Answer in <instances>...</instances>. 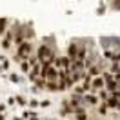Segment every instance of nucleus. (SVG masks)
<instances>
[{
  "label": "nucleus",
  "mask_w": 120,
  "mask_h": 120,
  "mask_svg": "<svg viewBox=\"0 0 120 120\" xmlns=\"http://www.w3.org/2000/svg\"><path fill=\"white\" fill-rule=\"evenodd\" d=\"M29 55H31V44L27 40H24L22 44H18V51H16V56H18V58L16 60H24V58H27Z\"/></svg>",
  "instance_id": "1"
},
{
  "label": "nucleus",
  "mask_w": 120,
  "mask_h": 120,
  "mask_svg": "<svg viewBox=\"0 0 120 120\" xmlns=\"http://www.w3.org/2000/svg\"><path fill=\"white\" fill-rule=\"evenodd\" d=\"M76 51H78V44H75V42H71L68 47V58L73 62V60L76 58Z\"/></svg>",
  "instance_id": "2"
},
{
  "label": "nucleus",
  "mask_w": 120,
  "mask_h": 120,
  "mask_svg": "<svg viewBox=\"0 0 120 120\" xmlns=\"http://www.w3.org/2000/svg\"><path fill=\"white\" fill-rule=\"evenodd\" d=\"M102 86H104V78H95V80H93V84H91V87H95V89L102 87Z\"/></svg>",
  "instance_id": "3"
},
{
  "label": "nucleus",
  "mask_w": 120,
  "mask_h": 120,
  "mask_svg": "<svg viewBox=\"0 0 120 120\" xmlns=\"http://www.w3.org/2000/svg\"><path fill=\"white\" fill-rule=\"evenodd\" d=\"M105 82H107V87H109L111 91H116V89H118V82H115L113 78H111V80H105Z\"/></svg>",
  "instance_id": "4"
},
{
  "label": "nucleus",
  "mask_w": 120,
  "mask_h": 120,
  "mask_svg": "<svg viewBox=\"0 0 120 120\" xmlns=\"http://www.w3.org/2000/svg\"><path fill=\"white\" fill-rule=\"evenodd\" d=\"M40 75V66H35L33 68V73H31V80H35V76Z\"/></svg>",
  "instance_id": "5"
},
{
  "label": "nucleus",
  "mask_w": 120,
  "mask_h": 120,
  "mask_svg": "<svg viewBox=\"0 0 120 120\" xmlns=\"http://www.w3.org/2000/svg\"><path fill=\"white\" fill-rule=\"evenodd\" d=\"M45 87H47L49 91H58V86L53 84V82H47V84H45Z\"/></svg>",
  "instance_id": "6"
},
{
  "label": "nucleus",
  "mask_w": 120,
  "mask_h": 120,
  "mask_svg": "<svg viewBox=\"0 0 120 120\" xmlns=\"http://www.w3.org/2000/svg\"><path fill=\"white\" fill-rule=\"evenodd\" d=\"M6 24H8L6 18H0V33H6Z\"/></svg>",
  "instance_id": "7"
},
{
  "label": "nucleus",
  "mask_w": 120,
  "mask_h": 120,
  "mask_svg": "<svg viewBox=\"0 0 120 120\" xmlns=\"http://www.w3.org/2000/svg\"><path fill=\"white\" fill-rule=\"evenodd\" d=\"M86 102H87V104H97V97H93V95H87V97H86Z\"/></svg>",
  "instance_id": "8"
},
{
  "label": "nucleus",
  "mask_w": 120,
  "mask_h": 120,
  "mask_svg": "<svg viewBox=\"0 0 120 120\" xmlns=\"http://www.w3.org/2000/svg\"><path fill=\"white\" fill-rule=\"evenodd\" d=\"M107 105H109V107H116V105H118V100H116V98L113 97L111 100H109V102H107Z\"/></svg>",
  "instance_id": "9"
},
{
  "label": "nucleus",
  "mask_w": 120,
  "mask_h": 120,
  "mask_svg": "<svg viewBox=\"0 0 120 120\" xmlns=\"http://www.w3.org/2000/svg\"><path fill=\"white\" fill-rule=\"evenodd\" d=\"M76 120H87V115L82 111H78V115H76Z\"/></svg>",
  "instance_id": "10"
},
{
  "label": "nucleus",
  "mask_w": 120,
  "mask_h": 120,
  "mask_svg": "<svg viewBox=\"0 0 120 120\" xmlns=\"http://www.w3.org/2000/svg\"><path fill=\"white\" fill-rule=\"evenodd\" d=\"M111 8L113 9H120V0H113V2H111Z\"/></svg>",
  "instance_id": "11"
},
{
  "label": "nucleus",
  "mask_w": 120,
  "mask_h": 120,
  "mask_svg": "<svg viewBox=\"0 0 120 120\" xmlns=\"http://www.w3.org/2000/svg\"><path fill=\"white\" fill-rule=\"evenodd\" d=\"M89 75H91V76H97V75H98V68H91Z\"/></svg>",
  "instance_id": "12"
},
{
  "label": "nucleus",
  "mask_w": 120,
  "mask_h": 120,
  "mask_svg": "<svg viewBox=\"0 0 120 120\" xmlns=\"http://www.w3.org/2000/svg\"><path fill=\"white\" fill-rule=\"evenodd\" d=\"M104 11H105V6H102V4H100V6H98V9H97V13H98V15H102Z\"/></svg>",
  "instance_id": "13"
},
{
  "label": "nucleus",
  "mask_w": 120,
  "mask_h": 120,
  "mask_svg": "<svg viewBox=\"0 0 120 120\" xmlns=\"http://www.w3.org/2000/svg\"><path fill=\"white\" fill-rule=\"evenodd\" d=\"M29 69V64L27 62H22V71H27Z\"/></svg>",
  "instance_id": "14"
},
{
  "label": "nucleus",
  "mask_w": 120,
  "mask_h": 120,
  "mask_svg": "<svg viewBox=\"0 0 120 120\" xmlns=\"http://www.w3.org/2000/svg\"><path fill=\"white\" fill-rule=\"evenodd\" d=\"M16 102H18V104H20V105H24V104H26V100H24L22 97H16Z\"/></svg>",
  "instance_id": "15"
},
{
  "label": "nucleus",
  "mask_w": 120,
  "mask_h": 120,
  "mask_svg": "<svg viewBox=\"0 0 120 120\" xmlns=\"http://www.w3.org/2000/svg\"><path fill=\"white\" fill-rule=\"evenodd\" d=\"M9 80H11V82H18V76H16V75H11V76H9Z\"/></svg>",
  "instance_id": "16"
},
{
  "label": "nucleus",
  "mask_w": 120,
  "mask_h": 120,
  "mask_svg": "<svg viewBox=\"0 0 120 120\" xmlns=\"http://www.w3.org/2000/svg\"><path fill=\"white\" fill-rule=\"evenodd\" d=\"M98 111H100V115H105V111H107V107H105V105H102V107H100Z\"/></svg>",
  "instance_id": "17"
},
{
  "label": "nucleus",
  "mask_w": 120,
  "mask_h": 120,
  "mask_svg": "<svg viewBox=\"0 0 120 120\" xmlns=\"http://www.w3.org/2000/svg\"><path fill=\"white\" fill-rule=\"evenodd\" d=\"M29 104H31V107H37V105H38V102H37V100H31Z\"/></svg>",
  "instance_id": "18"
},
{
  "label": "nucleus",
  "mask_w": 120,
  "mask_h": 120,
  "mask_svg": "<svg viewBox=\"0 0 120 120\" xmlns=\"http://www.w3.org/2000/svg\"><path fill=\"white\" fill-rule=\"evenodd\" d=\"M2 111H4V105H0V113H2Z\"/></svg>",
  "instance_id": "19"
}]
</instances>
